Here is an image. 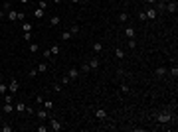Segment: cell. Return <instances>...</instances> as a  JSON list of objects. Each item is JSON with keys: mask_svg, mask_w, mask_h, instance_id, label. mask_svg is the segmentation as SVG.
Masks as SVG:
<instances>
[{"mask_svg": "<svg viewBox=\"0 0 178 132\" xmlns=\"http://www.w3.org/2000/svg\"><path fill=\"white\" fill-rule=\"evenodd\" d=\"M156 120H158V122H170V120H172V114H170L168 110H166V112H158V114H156Z\"/></svg>", "mask_w": 178, "mask_h": 132, "instance_id": "4", "label": "cell"}, {"mask_svg": "<svg viewBox=\"0 0 178 132\" xmlns=\"http://www.w3.org/2000/svg\"><path fill=\"white\" fill-rule=\"evenodd\" d=\"M44 16H45V12L42 10V8H36V10H34V18H38V20H42Z\"/></svg>", "mask_w": 178, "mask_h": 132, "instance_id": "16", "label": "cell"}, {"mask_svg": "<svg viewBox=\"0 0 178 132\" xmlns=\"http://www.w3.org/2000/svg\"><path fill=\"white\" fill-rule=\"evenodd\" d=\"M59 83H61V87H65V85L69 83V77H67V75H63V77L59 79Z\"/></svg>", "mask_w": 178, "mask_h": 132, "instance_id": "35", "label": "cell"}, {"mask_svg": "<svg viewBox=\"0 0 178 132\" xmlns=\"http://www.w3.org/2000/svg\"><path fill=\"white\" fill-rule=\"evenodd\" d=\"M170 75H172L174 79L178 77V67H176V65H172V67H170Z\"/></svg>", "mask_w": 178, "mask_h": 132, "instance_id": "33", "label": "cell"}, {"mask_svg": "<svg viewBox=\"0 0 178 132\" xmlns=\"http://www.w3.org/2000/svg\"><path fill=\"white\" fill-rule=\"evenodd\" d=\"M127 47H131V49H134V47H136V40H134V38H131V40H127Z\"/></svg>", "mask_w": 178, "mask_h": 132, "instance_id": "29", "label": "cell"}, {"mask_svg": "<svg viewBox=\"0 0 178 132\" xmlns=\"http://www.w3.org/2000/svg\"><path fill=\"white\" fill-rule=\"evenodd\" d=\"M154 73H156V77H164L166 75V67H156Z\"/></svg>", "mask_w": 178, "mask_h": 132, "instance_id": "21", "label": "cell"}, {"mask_svg": "<svg viewBox=\"0 0 178 132\" xmlns=\"http://www.w3.org/2000/svg\"><path fill=\"white\" fill-rule=\"evenodd\" d=\"M26 20V14L24 12H18V22H24Z\"/></svg>", "mask_w": 178, "mask_h": 132, "instance_id": "40", "label": "cell"}, {"mask_svg": "<svg viewBox=\"0 0 178 132\" xmlns=\"http://www.w3.org/2000/svg\"><path fill=\"white\" fill-rule=\"evenodd\" d=\"M69 32H71V36H77V34H79V26H77V24H73V26L69 28Z\"/></svg>", "mask_w": 178, "mask_h": 132, "instance_id": "27", "label": "cell"}, {"mask_svg": "<svg viewBox=\"0 0 178 132\" xmlns=\"http://www.w3.org/2000/svg\"><path fill=\"white\" fill-rule=\"evenodd\" d=\"M91 71V67H89V63L85 61V63H81V73H89Z\"/></svg>", "mask_w": 178, "mask_h": 132, "instance_id": "31", "label": "cell"}, {"mask_svg": "<svg viewBox=\"0 0 178 132\" xmlns=\"http://www.w3.org/2000/svg\"><path fill=\"white\" fill-rule=\"evenodd\" d=\"M24 40L30 42V40H32V34H30V32H24Z\"/></svg>", "mask_w": 178, "mask_h": 132, "instance_id": "42", "label": "cell"}, {"mask_svg": "<svg viewBox=\"0 0 178 132\" xmlns=\"http://www.w3.org/2000/svg\"><path fill=\"white\" fill-rule=\"evenodd\" d=\"M8 2H14V0H8Z\"/></svg>", "mask_w": 178, "mask_h": 132, "instance_id": "51", "label": "cell"}, {"mask_svg": "<svg viewBox=\"0 0 178 132\" xmlns=\"http://www.w3.org/2000/svg\"><path fill=\"white\" fill-rule=\"evenodd\" d=\"M36 130H38V132H47V126H44V124H38V126H36Z\"/></svg>", "mask_w": 178, "mask_h": 132, "instance_id": "38", "label": "cell"}, {"mask_svg": "<svg viewBox=\"0 0 178 132\" xmlns=\"http://www.w3.org/2000/svg\"><path fill=\"white\" fill-rule=\"evenodd\" d=\"M93 51H95V53H101V51H103V44H101V42H95V44H93Z\"/></svg>", "mask_w": 178, "mask_h": 132, "instance_id": "17", "label": "cell"}, {"mask_svg": "<svg viewBox=\"0 0 178 132\" xmlns=\"http://www.w3.org/2000/svg\"><path fill=\"white\" fill-rule=\"evenodd\" d=\"M53 91H55V93H59V91H61V83H55V85H53Z\"/></svg>", "mask_w": 178, "mask_h": 132, "instance_id": "41", "label": "cell"}, {"mask_svg": "<svg viewBox=\"0 0 178 132\" xmlns=\"http://www.w3.org/2000/svg\"><path fill=\"white\" fill-rule=\"evenodd\" d=\"M36 69H38V73H45V71H47V65H45V63H40Z\"/></svg>", "mask_w": 178, "mask_h": 132, "instance_id": "30", "label": "cell"}, {"mask_svg": "<svg viewBox=\"0 0 178 132\" xmlns=\"http://www.w3.org/2000/svg\"><path fill=\"white\" fill-rule=\"evenodd\" d=\"M121 91H123V93H131V87H129L127 83H123V85H121Z\"/></svg>", "mask_w": 178, "mask_h": 132, "instance_id": "37", "label": "cell"}, {"mask_svg": "<svg viewBox=\"0 0 178 132\" xmlns=\"http://www.w3.org/2000/svg\"><path fill=\"white\" fill-rule=\"evenodd\" d=\"M36 112V116H38V120H47L49 118V110H45V108H38V110H34Z\"/></svg>", "mask_w": 178, "mask_h": 132, "instance_id": "3", "label": "cell"}, {"mask_svg": "<svg viewBox=\"0 0 178 132\" xmlns=\"http://www.w3.org/2000/svg\"><path fill=\"white\" fill-rule=\"evenodd\" d=\"M87 63H89V67H91V69H99V65H101V61H99L97 57H93V59H89Z\"/></svg>", "mask_w": 178, "mask_h": 132, "instance_id": "14", "label": "cell"}, {"mask_svg": "<svg viewBox=\"0 0 178 132\" xmlns=\"http://www.w3.org/2000/svg\"><path fill=\"white\" fill-rule=\"evenodd\" d=\"M71 38H73V36H71V32H69V30H67V32H61V40H63V42H69Z\"/></svg>", "mask_w": 178, "mask_h": 132, "instance_id": "19", "label": "cell"}, {"mask_svg": "<svg viewBox=\"0 0 178 132\" xmlns=\"http://www.w3.org/2000/svg\"><path fill=\"white\" fill-rule=\"evenodd\" d=\"M0 130H2V132H12V130H14V126H12V124H8V122H4Z\"/></svg>", "mask_w": 178, "mask_h": 132, "instance_id": "23", "label": "cell"}, {"mask_svg": "<svg viewBox=\"0 0 178 132\" xmlns=\"http://www.w3.org/2000/svg\"><path fill=\"white\" fill-rule=\"evenodd\" d=\"M0 110H4L6 114H10V112H14V103H2V107H0Z\"/></svg>", "mask_w": 178, "mask_h": 132, "instance_id": "8", "label": "cell"}, {"mask_svg": "<svg viewBox=\"0 0 178 132\" xmlns=\"http://www.w3.org/2000/svg\"><path fill=\"white\" fill-rule=\"evenodd\" d=\"M47 124H49L47 128H49V130H53V132H59L61 128H63V124H61L57 118H47Z\"/></svg>", "mask_w": 178, "mask_h": 132, "instance_id": "1", "label": "cell"}, {"mask_svg": "<svg viewBox=\"0 0 178 132\" xmlns=\"http://www.w3.org/2000/svg\"><path fill=\"white\" fill-rule=\"evenodd\" d=\"M0 32H2V26H0Z\"/></svg>", "mask_w": 178, "mask_h": 132, "instance_id": "52", "label": "cell"}, {"mask_svg": "<svg viewBox=\"0 0 178 132\" xmlns=\"http://www.w3.org/2000/svg\"><path fill=\"white\" fill-rule=\"evenodd\" d=\"M42 105H44L45 110H51V108H53V101H49V99H47V101H44Z\"/></svg>", "mask_w": 178, "mask_h": 132, "instance_id": "22", "label": "cell"}, {"mask_svg": "<svg viewBox=\"0 0 178 132\" xmlns=\"http://www.w3.org/2000/svg\"><path fill=\"white\" fill-rule=\"evenodd\" d=\"M18 89H20V83H18L16 79H12V81L8 83V93H12V95H14V93H16Z\"/></svg>", "mask_w": 178, "mask_h": 132, "instance_id": "6", "label": "cell"}, {"mask_svg": "<svg viewBox=\"0 0 178 132\" xmlns=\"http://www.w3.org/2000/svg\"><path fill=\"white\" fill-rule=\"evenodd\" d=\"M95 118H97V120H107V110L95 108Z\"/></svg>", "mask_w": 178, "mask_h": 132, "instance_id": "9", "label": "cell"}, {"mask_svg": "<svg viewBox=\"0 0 178 132\" xmlns=\"http://www.w3.org/2000/svg\"><path fill=\"white\" fill-rule=\"evenodd\" d=\"M38 75V69H30V79H34Z\"/></svg>", "mask_w": 178, "mask_h": 132, "instance_id": "43", "label": "cell"}, {"mask_svg": "<svg viewBox=\"0 0 178 132\" xmlns=\"http://www.w3.org/2000/svg\"><path fill=\"white\" fill-rule=\"evenodd\" d=\"M18 2H20V4H28L30 0H18Z\"/></svg>", "mask_w": 178, "mask_h": 132, "instance_id": "47", "label": "cell"}, {"mask_svg": "<svg viewBox=\"0 0 178 132\" xmlns=\"http://www.w3.org/2000/svg\"><path fill=\"white\" fill-rule=\"evenodd\" d=\"M4 97V103H14V95L12 93H6V95H2Z\"/></svg>", "mask_w": 178, "mask_h": 132, "instance_id": "25", "label": "cell"}, {"mask_svg": "<svg viewBox=\"0 0 178 132\" xmlns=\"http://www.w3.org/2000/svg\"><path fill=\"white\" fill-rule=\"evenodd\" d=\"M36 103H38V105H42V103H44V97H42V95H38V97H36Z\"/></svg>", "mask_w": 178, "mask_h": 132, "instance_id": "44", "label": "cell"}, {"mask_svg": "<svg viewBox=\"0 0 178 132\" xmlns=\"http://www.w3.org/2000/svg\"><path fill=\"white\" fill-rule=\"evenodd\" d=\"M2 10H4V12H10V10H12V2H8V0H6V2L2 4Z\"/></svg>", "mask_w": 178, "mask_h": 132, "instance_id": "26", "label": "cell"}, {"mask_svg": "<svg viewBox=\"0 0 178 132\" xmlns=\"http://www.w3.org/2000/svg\"><path fill=\"white\" fill-rule=\"evenodd\" d=\"M6 20H8V22H18V12H16V10L6 12Z\"/></svg>", "mask_w": 178, "mask_h": 132, "instance_id": "11", "label": "cell"}, {"mask_svg": "<svg viewBox=\"0 0 178 132\" xmlns=\"http://www.w3.org/2000/svg\"><path fill=\"white\" fill-rule=\"evenodd\" d=\"M144 2H146L148 6H154V2H156V0H144Z\"/></svg>", "mask_w": 178, "mask_h": 132, "instance_id": "45", "label": "cell"}, {"mask_svg": "<svg viewBox=\"0 0 178 132\" xmlns=\"http://www.w3.org/2000/svg\"><path fill=\"white\" fill-rule=\"evenodd\" d=\"M22 30H24V32H32V24L24 20V22H22Z\"/></svg>", "mask_w": 178, "mask_h": 132, "instance_id": "24", "label": "cell"}, {"mask_svg": "<svg viewBox=\"0 0 178 132\" xmlns=\"http://www.w3.org/2000/svg\"><path fill=\"white\" fill-rule=\"evenodd\" d=\"M49 51H51V55H57V53H59V45L53 44L51 47H49Z\"/></svg>", "mask_w": 178, "mask_h": 132, "instance_id": "28", "label": "cell"}, {"mask_svg": "<svg viewBox=\"0 0 178 132\" xmlns=\"http://www.w3.org/2000/svg\"><path fill=\"white\" fill-rule=\"evenodd\" d=\"M38 49H40L38 44H30V51H32V53H38Z\"/></svg>", "mask_w": 178, "mask_h": 132, "instance_id": "36", "label": "cell"}, {"mask_svg": "<svg viewBox=\"0 0 178 132\" xmlns=\"http://www.w3.org/2000/svg\"><path fill=\"white\" fill-rule=\"evenodd\" d=\"M117 20H119V22H121V24H125V22H127V20H129V14H127V12H121V14H119V18H117Z\"/></svg>", "mask_w": 178, "mask_h": 132, "instance_id": "18", "label": "cell"}, {"mask_svg": "<svg viewBox=\"0 0 178 132\" xmlns=\"http://www.w3.org/2000/svg\"><path fill=\"white\" fill-rule=\"evenodd\" d=\"M0 12H2V6H0Z\"/></svg>", "mask_w": 178, "mask_h": 132, "instance_id": "50", "label": "cell"}, {"mask_svg": "<svg viewBox=\"0 0 178 132\" xmlns=\"http://www.w3.org/2000/svg\"><path fill=\"white\" fill-rule=\"evenodd\" d=\"M59 22H61V18H59V16H51V18H49V26H51V28H57V26H59Z\"/></svg>", "mask_w": 178, "mask_h": 132, "instance_id": "13", "label": "cell"}, {"mask_svg": "<svg viewBox=\"0 0 178 132\" xmlns=\"http://www.w3.org/2000/svg\"><path fill=\"white\" fill-rule=\"evenodd\" d=\"M8 93V85L6 83H0V95H6Z\"/></svg>", "mask_w": 178, "mask_h": 132, "instance_id": "32", "label": "cell"}, {"mask_svg": "<svg viewBox=\"0 0 178 132\" xmlns=\"http://www.w3.org/2000/svg\"><path fill=\"white\" fill-rule=\"evenodd\" d=\"M44 57H45V59H51L53 55H51V51H49V49H44Z\"/></svg>", "mask_w": 178, "mask_h": 132, "instance_id": "39", "label": "cell"}, {"mask_svg": "<svg viewBox=\"0 0 178 132\" xmlns=\"http://www.w3.org/2000/svg\"><path fill=\"white\" fill-rule=\"evenodd\" d=\"M26 108H28V107H26V103H24V101H18V103L14 105V110H16V112H20V114H22V112H26Z\"/></svg>", "mask_w": 178, "mask_h": 132, "instance_id": "7", "label": "cell"}, {"mask_svg": "<svg viewBox=\"0 0 178 132\" xmlns=\"http://www.w3.org/2000/svg\"><path fill=\"white\" fill-rule=\"evenodd\" d=\"M154 4H156L154 8H156V12H158V14H160V12H164V8H166V2H164V0H156Z\"/></svg>", "mask_w": 178, "mask_h": 132, "instance_id": "12", "label": "cell"}, {"mask_svg": "<svg viewBox=\"0 0 178 132\" xmlns=\"http://www.w3.org/2000/svg\"><path fill=\"white\" fill-rule=\"evenodd\" d=\"M144 18H146V20H156V18H158L156 8H154V6H148V8L144 10Z\"/></svg>", "mask_w": 178, "mask_h": 132, "instance_id": "2", "label": "cell"}, {"mask_svg": "<svg viewBox=\"0 0 178 132\" xmlns=\"http://www.w3.org/2000/svg\"><path fill=\"white\" fill-rule=\"evenodd\" d=\"M0 107H2V105H0Z\"/></svg>", "mask_w": 178, "mask_h": 132, "instance_id": "53", "label": "cell"}, {"mask_svg": "<svg viewBox=\"0 0 178 132\" xmlns=\"http://www.w3.org/2000/svg\"><path fill=\"white\" fill-rule=\"evenodd\" d=\"M164 10H166V12H170V14H176V10H178V2H176V0H174V2H168Z\"/></svg>", "mask_w": 178, "mask_h": 132, "instance_id": "10", "label": "cell"}, {"mask_svg": "<svg viewBox=\"0 0 178 132\" xmlns=\"http://www.w3.org/2000/svg\"><path fill=\"white\" fill-rule=\"evenodd\" d=\"M67 77H69V81H75V79H79V69H77V67H69V71H67Z\"/></svg>", "mask_w": 178, "mask_h": 132, "instance_id": "5", "label": "cell"}, {"mask_svg": "<svg viewBox=\"0 0 178 132\" xmlns=\"http://www.w3.org/2000/svg\"><path fill=\"white\" fill-rule=\"evenodd\" d=\"M53 2H55V4H59V2H61V0H53Z\"/></svg>", "mask_w": 178, "mask_h": 132, "instance_id": "48", "label": "cell"}, {"mask_svg": "<svg viewBox=\"0 0 178 132\" xmlns=\"http://www.w3.org/2000/svg\"><path fill=\"white\" fill-rule=\"evenodd\" d=\"M69 2H73V4H79L81 0H69ZM81 4H83V2H81Z\"/></svg>", "mask_w": 178, "mask_h": 132, "instance_id": "46", "label": "cell"}, {"mask_svg": "<svg viewBox=\"0 0 178 132\" xmlns=\"http://www.w3.org/2000/svg\"><path fill=\"white\" fill-rule=\"evenodd\" d=\"M115 57H117V59H123V57H125V51H123L121 47H115Z\"/></svg>", "mask_w": 178, "mask_h": 132, "instance_id": "20", "label": "cell"}, {"mask_svg": "<svg viewBox=\"0 0 178 132\" xmlns=\"http://www.w3.org/2000/svg\"><path fill=\"white\" fill-rule=\"evenodd\" d=\"M81 2H83V4H85V2H87V0H81Z\"/></svg>", "mask_w": 178, "mask_h": 132, "instance_id": "49", "label": "cell"}, {"mask_svg": "<svg viewBox=\"0 0 178 132\" xmlns=\"http://www.w3.org/2000/svg\"><path fill=\"white\" fill-rule=\"evenodd\" d=\"M38 8H42V10H47V2H45V0H40V2H38Z\"/></svg>", "mask_w": 178, "mask_h": 132, "instance_id": "34", "label": "cell"}, {"mask_svg": "<svg viewBox=\"0 0 178 132\" xmlns=\"http://www.w3.org/2000/svg\"><path fill=\"white\" fill-rule=\"evenodd\" d=\"M134 36H136V30H134V28H127V30H125V38H127V40H131Z\"/></svg>", "mask_w": 178, "mask_h": 132, "instance_id": "15", "label": "cell"}]
</instances>
